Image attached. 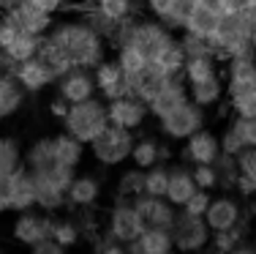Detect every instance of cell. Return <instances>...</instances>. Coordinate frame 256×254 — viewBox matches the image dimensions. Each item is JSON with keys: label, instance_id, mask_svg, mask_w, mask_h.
Here are the masks:
<instances>
[{"label": "cell", "instance_id": "cell-1", "mask_svg": "<svg viewBox=\"0 0 256 254\" xmlns=\"http://www.w3.org/2000/svg\"><path fill=\"white\" fill-rule=\"evenodd\" d=\"M50 36L71 55L74 66H84V69H96L109 50L106 39H101L82 17L79 20H54Z\"/></svg>", "mask_w": 256, "mask_h": 254}, {"label": "cell", "instance_id": "cell-2", "mask_svg": "<svg viewBox=\"0 0 256 254\" xmlns=\"http://www.w3.org/2000/svg\"><path fill=\"white\" fill-rule=\"evenodd\" d=\"M60 123H63V131H68V134L76 137L79 142L90 145L109 126L106 101H104L101 96H90V99H84V101L68 104V112H66V118L60 120Z\"/></svg>", "mask_w": 256, "mask_h": 254}, {"label": "cell", "instance_id": "cell-3", "mask_svg": "<svg viewBox=\"0 0 256 254\" xmlns=\"http://www.w3.org/2000/svg\"><path fill=\"white\" fill-rule=\"evenodd\" d=\"M134 140H136V137H134L131 129H120V126L109 123L106 129L88 145V153L98 167L114 169V167H123L131 161Z\"/></svg>", "mask_w": 256, "mask_h": 254}, {"label": "cell", "instance_id": "cell-4", "mask_svg": "<svg viewBox=\"0 0 256 254\" xmlns=\"http://www.w3.org/2000/svg\"><path fill=\"white\" fill-rule=\"evenodd\" d=\"M210 44L216 47L218 60L256 55V41L248 33V25L242 20V14H224L218 28H216V33L210 36Z\"/></svg>", "mask_w": 256, "mask_h": 254}, {"label": "cell", "instance_id": "cell-5", "mask_svg": "<svg viewBox=\"0 0 256 254\" xmlns=\"http://www.w3.org/2000/svg\"><path fill=\"white\" fill-rule=\"evenodd\" d=\"M207 123V115H204V107L194 104L191 99L182 101L180 107L169 110L166 115L158 118V131H161L164 140L169 142H186L194 131H199L202 126Z\"/></svg>", "mask_w": 256, "mask_h": 254}, {"label": "cell", "instance_id": "cell-6", "mask_svg": "<svg viewBox=\"0 0 256 254\" xmlns=\"http://www.w3.org/2000/svg\"><path fill=\"white\" fill-rule=\"evenodd\" d=\"M212 229L207 227L204 216H194L188 210H178V219L172 224V243L178 251H204L210 246Z\"/></svg>", "mask_w": 256, "mask_h": 254}, {"label": "cell", "instance_id": "cell-7", "mask_svg": "<svg viewBox=\"0 0 256 254\" xmlns=\"http://www.w3.org/2000/svg\"><path fill=\"white\" fill-rule=\"evenodd\" d=\"M52 227H54V216L44 213L38 208H30V210H20L11 221V238L14 243L20 246H36L38 240L52 238Z\"/></svg>", "mask_w": 256, "mask_h": 254}, {"label": "cell", "instance_id": "cell-8", "mask_svg": "<svg viewBox=\"0 0 256 254\" xmlns=\"http://www.w3.org/2000/svg\"><path fill=\"white\" fill-rule=\"evenodd\" d=\"M106 229L109 235L120 240V243H131L142 235V219H139L136 208H134V199H123V197H114V202L109 205L106 210Z\"/></svg>", "mask_w": 256, "mask_h": 254}, {"label": "cell", "instance_id": "cell-9", "mask_svg": "<svg viewBox=\"0 0 256 254\" xmlns=\"http://www.w3.org/2000/svg\"><path fill=\"white\" fill-rule=\"evenodd\" d=\"M106 115H109V123L112 126L139 131V129H144V123L150 118V107L139 96L128 93V96H120V99L106 101Z\"/></svg>", "mask_w": 256, "mask_h": 254}, {"label": "cell", "instance_id": "cell-10", "mask_svg": "<svg viewBox=\"0 0 256 254\" xmlns=\"http://www.w3.org/2000/svg\"><path fill=\"white\" fill-rule=\"evenodd\" d=\"M93 77H96L98 96L104 101H112V99H120V96L134 93L131 80H128V74L123 71V66L118 63V58H104L93 69Z\"/></svg>", "mask_w": 256, "mask_h": 254}, {"label": "cell", "instance_id": "cell-11", "mask_svg": "<svg viewBox=\"0 0 256 254\" xmlns=\"http://www.w3.org/2000/svg\"><path fill=\"white\" fill-rule=\"evenodd\" d=\"M240 219H242V199L234 197V191H221V194H216L204 210V221L212 232H218V229H232Z\"/></svg>", "mask_w": 256, "mask_h": 254}, {"label": "cell", "instance_id": "cell-12", "mask_svg": "<svg viewBox=\"0 0 256 254\" xmlns=\"http://www.w3.org/2000/svg\"><path fill=\"white\" fill-rule=\"evenodd\" d=\"M134 208L142 219V227H161V229H172L180 210L166 197H156V194H139L134 199Z\"/></svg>", "mask_w": 256, "mask_h": 254}, {"label": "cell", "instance_id": "cell-13", "mask_svg": "<svg viewBox=\"0 0 256 254\" xmlns=\"http://www.w3.org/2000/svg\"><path fill=\"white\" fill-rule=\"evenodd\" d=\"M54 88H58V96H63L68 104L84 101V99H90V96H98L93 69H84V66H74V69L66 71L63 77H58Z\"/></svg>", "mask_w": 256, "mask_h": 254}, {"label": "cell", "instance_id": "cell-14", "mask_svg": "<svg viewBox=\"0 0 256 254\" xmlns=\"http://www.w3.org/2000/svg\"><path fill=\"white\" fill-rule=\"evenodd\" d=\"M218 153H221L218 134L210 129H204V126L199 131H194V134L182 142V150H180L186 164H212V161L218 159Z\"/></svg>", "mask_w": 256, "mask_h": 254}, {"label": "cell", "instance_id": "cell-15", "mask_svg": "<svg viewBox=\"0 0 256 254\" xmlns=\"http://www.w3.org/2000/svg\"><path fill=\"white\" fill-rule=\"evenodd\" d=\"M14 77H16V82L25 88V93H41V90L52 88V85L58 82L54 71L38 55L22 60V63H16L14 66Z\"/></svg>", "mask_w": 256, "mask_h": 254}, {"label": "cell", "instance_id": "cell-16", "mask_svg": "<svg viewBox=\"0 0 256 254\" xmlns=\"http://www.w3.org/2000/svg\"><path fill=\"white\" fill-rule=\"evenodd\" d=\"M8 197H11V213H20V210L36 208V199H38V186H36L33 172H30L25 164L8 175Z\"/></svg>", "mask_w": 256, "mask_h": 254}, {"label": "cell", "instance_id": "cell-17", "mask_svg": "<svg viewBox=\"0 0 256 254\" xmlns=\"http://www.w3.org/2000/svg\"><path fill=\"white\" fill-rule=\"evenodd\" d=\"M101 194H104V183H101L98 175L82 172V175H74L68 191H66V202H68L71 210H76V208H93V205L101 202Z\"/></svg>", "mask_w": 256, "mask_h": 254}, {"label": "cell", "instance_id": "cell-18", "mask_svg": "<svg viewBox=\"0 0 256 254\" xmlns=\"http://www.w3.org/2000/svg\"><path fill=\"white\" fill-rule=\"evenodd\" d=\"M224 82H226V96L242 93V90L256 85V55H240L224 60Z\"/></svg>", "mask_w": 256, "mask_h": 254}, {"label": "cell", "instance_id": "cell-19", "mask_svg": "<svg viewBox=\"0 0 256 254\" xmlns=\"http://www.w3.org/2000/svg\"><path fill=\"white\" fill-rule=\"evenodd\" d=\"M191 3L194 0H144V11L150 17H156L158 22H164L172 33H180Z\"/></svg>", "mask_w": 256, "mask_h": 254}, {"label": "cell", "instance_id": "cell-20", "mask_svg": "<svg viewBox=\"0 0 256 254\" xmlns=\"http://www.w3.org/2000/svg\"><path fill=\"white\" fill-rule=\"evenodd\" d=\"M182 101H188V82H186V77L178 74V77H172L166 85H164L161 90H158V96L156 99H150L148 101V107H150V118H161V115H166L169 110H174V107H180Z\"/></svg>", "mask_w": 256, "mask_h": 254}, {"label": "cell", "instance_id": "cell-21", "mask_svg": "<svg viewBox=\"0 0 256 254\" xmlns=\"http://www.w3.org/2000/svg\"><path fill=\"white\" fill-rule=\"evenodd\" d=\"M196 180H194L191 164H169V186H166V197L174 208H182L188 202V197L196 191Z\"/></svg>", "mask_w": 256, "mask_h": 254}, {"label": "cell", "instance_id": "cell-22", "mask_svg": "<svg viewBox=\"0 0 256 254\" xmlns=\"http://www.w3.org/2000/svg\"><path fill=\"white\" fill-rule=\"evenodd\" d=\"M128 254H169L174 251L172 243V229H161V227H144L142 235L131 243H126Z\"/></svg>", "mask_w": 256, "mask_h": 254}, {"label": "cell", "instance_id": "cell-23", "mask_svg": "<svg viewBox=\"0 0 256 254\" xmlns=\"http://www.w3.org/2000/svg\"><path fill=\"white\" fill-rule=\"evenodd\" d=\"M188 99H191L194 104L204 107V110H216V107L226 99L224 74L207 77V80H199V82H188Z\"/></svg>", "mask_w": 256, "mask_h": 254}, {"label": "cell", "instance_id": "cell-24", "mask_svg": "<svg viewBox=\"0 0 256 254\" xmlns=\"http://www.w3.org/2000/svg\"><path fill=\"white\" fill-rule=\"evenodd\" d=\"M25 88L16 82L14 71H0V123L14 118L25 107Z\"/></svg>", "mask_w": 256, "mask_h": 254}, {"label": "cell", "instance_id": "cell-25", "mask_svg": "<svg viewBox=\"0 0 256 254\" xmlns=\"http://www.w3.org/2000/svg\"><path fill=\"white\" fill-rule=\"evenodd\" d=\"M36 178V186H38L41 191H68L71 180H74L76 169L74 167H66V164H58V161H52V164L41 167V169H30Z\"/></svg>", "mask_w": 256, "mask_h": 254}, {"label": "cell", "instance_id": "cell-26", "mask_svg": "<svg viewBox=\"0 0 256 254\" xmlns=\"http://www.w3.org/2000/svg\"><path fill=\"white\" fill-rule=\"evenodd\" d=\"M221 17L224 14H218L216 9H210V6L194 0L191 9H188V17H186V25H182V30H186V33H196V36H207V39H210V36L216 33Z\"/></svg>", "mask_w": 256, "mask_h": 254}, {"label": "cell", "instance_id": "cell-27", "mask_svg": "<svg viewBox=\"0 0 256 254\" xmlns=\"http://www.w3.org/2000/svg\"><path fill=\"white\" fill-rule=\"evenodd\" d=\"M150 66H156L158 71H164V74H169V77L182 74V66H186V50H182L178 33H174L172 39H169L166 44L150 58Z\"/></svg>", "mask_w": 256, "mask_h": 254}, {"label": "cell", "instance_id": "cell-28", "mask_svg": "<svg viewBox=\"0 0 256 254\" xmlns=\"http://www.w3.org/2000/svg\"><path fill=\"white\" fill-rule=\"evenodd\" d=\"M52 150H54V161L58 164L79 169L84 161V153H88V145L79 142L76 137H71L68 131H60V134L52 137Z\"/></svg>", "mask_w": 256, "mask_h": 254}, {"label": "cell", "instance_id": "cell-29", "mask_svg": "<svg viewBox=\"0 0 256 254\" xmlns=\"http://www.w3.org/2000/svg\"><path fill=\"white\" fill-rule=\"evenodd\" d=\"M8 14L20 22V28L25 30V33H33V36H46L52 30V25H54V14H46V11L33 9V6H28L25 0H22L14 11H8Z\"/></svg>", "mask_w": 256, "mask_h": 254}, {"label": "cell", "instance_id": "cell-30", "mask_svg": "<svg viewBox=\"0 0 256 254\" xmlns=\"http://www.w3.org/2000/svg\"><path fill=\"white\" fill-rule=\"evenodd\" d=\"M38 58L44 60L46 66L54 71V77H63L66 71L74 69V60H71V55L63 50V47L58 44V41L52 39L50 33L41 36V44H38Z\"/></svg>", "mask_w": 256, "mask_h": 254}, {"label": "cell", "instance_id": "cell-31", "mask_svg": "<svg viewBox=\"0 0 256 254\" xmlns=\"http://www.w3.org/2000/svg\"><path fill=\"white\" fill-rule=\"evenodd\" d=\"M169 80H172L169 74L158 71L156 66H148V69L139 71L136 77H131V90H134V96H139L142 101H150V99H156L158 90H161Z\"/></svg>", "mask_w": 256, "mask_h": 254}, {"label": "cell", "instance_id": "cell-32", "mask_svg": "<svg viewBox=\"0 0 256 254\" xmlns=\"http://www.w3.org/2000/svg\"><path fill=\"white\" fill-rule=\"evenodd\" d=\"M88 3L118 22L134 20V17H139L144 11V0H88Z\"/></svg>", "mask_w": 256, "mask_h": 254}, {"label": "cell", "instance_id": "cell-33", "mask_svg": "<svg viewBox=\"0 0 256 254\" xmlns=\"http://www.w3.org/2000/svg\"><path fill=\"white\" fill-rule=\"evenodd\" d=\"M161 161V140H156L153 134H142L134 140V150H131V164L148 169Z\"/></svg>", "mask_w": 256, "mask_h": 254}, {"label": "cell", "instance_id": "cell-34", "mask_svg": "<svg viewBox=\"0 0 256 254\" xmlns=\"http://www.w3.org/2000/svg\"><path fill=\"white\" fill-rule=\"evenodd\" d=\"M139 194H144V169L131 164L128 169L118 175L114 180V197H123V199H136Z\"/></svg>", "mask_w": 256, "mask_h": 254}, {"label": "cell", "instance_id": "cell-35", "mask_svg": "<svg viewBox=\"0 0 256 254\" xmlns=\"http://www.w3.org/2000/svg\"><path fill=\"white\" fill-rule=\"evenodd\" d=\"M22 164H25V148H22V142L11 134H0V172L11 175Z\"/></svg>", "mask_w": 256, "mask_h": 254}, {"label": "cell", "instance_id": "cell-36", "mask_svg": "<svg viewBox=\"0 0 256 254\" xmlns=\"http://www.w3.org/2000/svg\"><path fill=\"white\" fill-rule=\"evenodd\" d=\"M212 167H216V189H218V191H234L237 178H240L237 156L218 153V159L212 161Z\"/></svg>", "mask_w": 256, "mask_h": 254}, {"label": "cell", "instance_id": "cell-37", "mask_svg": "<svg viewBox=\"0 0 256 254\" xmlns=\"http://www.w3.org/2000/svg\"><path fill=\"white\" fill-rule=\"evenodd\" d=\"M114 58H118V63L123 66V71L128 74V80H131V77H136L139 71H144L150 66V58L144 55L136 44H131V41L123 44V47H118V50H114Z\"/></svg>", "mask_w": 256, "mask_h": 254}, {"label": "cell", "instance_id": "cell-38", "mask_svg": "<svg viewBox=\"0 0 256 254\" xmlns=\"http://www.w3.org/2000/svg\"><path fill=\"white\" fill-rule=\"evenodd\" d=\"M216 74H221V69H218V58H212V55L186 58V66H182V77H186V82H199V80H207V77H216Z\"/></svg>", "mask_w": 256, "mask_h": 254}, {"label": "cell", "instance_id": "cell-39", "mask_svg": "<svg viewBox=\"0 0 256 254\" xmlns=\"http://www.w3.org/2000/svg\"><path fill=\"white\" fill-rule=\"evenodd\" d=\"M54 161L52 150V137H36L33 142L25 148V167L28 169H41Z\"/></svg>", "mask_w": 256, "mask_h": 254}, {"label": "cell", "instance_id": "cell-40", "mask_svg": "<svg viewBox=\"0 0 256 254\" xmlns=\"http://www.w3.org/2000/svg\"><path fill=\"white\" fill-rule=\"evenodd\" d=\"M38 44H41V36H33V33H25V30H22V33L16 36L3 52L14 60V63H22V60L38 55Z\"/></svg>", "mask_w": 256, "mask_h": 254}, {"label": "cell", "instance_id": "cell-41", "mask_svg": "<svg viewBox=\"0 0 256 254\" xmlns=\"http://www.w3.org/2000/svg\"><path fill=\"white\" fill-rule=\"evenodd\" d=\"M79 17H82V20L88 22V25L93 28L96 33L101 36V39H106V44H109V39L114 36V30H118V25H120L118 20H112V17H106V14H104V11H98V9H93L90 3L82 9V14H79Z\"/></svg>", "mask_w": 256, "mask_h": 254}, {"label": "cell", "instance_id": "cell-42", "mask_svg": "<svg viewBox=\"0 0 256 254\" xmlns=\"http://www.w3.org/2000/svg\"><path fill=\"white\" fill-rule=\"evenodd\" d=\"M172 164V161H169ZM169 164L166 161H158V164L144 169V194H156L164 197L166 194V186H169Z\"/></svg>", "mask_w": 256, "mask_h": 254}, {"label": "cell", "instance_id": "cell-43", "mask_svg": "<svg viewBox=\"0 0 256 254\" xmlns=\"http://www.w3.org/2000/svg\"><path fill=\"white\" fill-rule=\"evenodd\" d=\"M52 238L58 240L63 249H74V246L82 240V229H79L76 219H60V216H54V227H52Z\"/></svg>", "mask_w": 256, "mask_h": 254}, {"label": "cell", "instance_id": "cell-44", "mask_svg": "<svg viewBox=\"0 0 256 254\" xmlns=\"http://www.w3.org/2000/svg\"><path fill=\"white\" fill-rule=\"evenodd\" d=\"M180 44L182 50H186V58H199V55H216V47L210 44V39L207 36H196V33H186V30H180Z\"/></svg>", "mask_w": 256, "mask_h": 254}, {"label": "cell", "instance_id": "cell-45", "mask_svg": "<svg viewBox=\"0 0 256 254\" xmlns=\"http://www.w3.org/2000/svg\"><path fill=\"white\" fill-rule=\"evenodd\" d=\"M229 107H232V115H240V118H254L256 115V85L242 93H234V96H226Z\"/></svg>", "mask_w": 256, "mask_h": 254}, {"label": "cell", "instance_id": "cell-46", "mask_svg": "<svg viewBox=\"0 0 256 254\" xmlns=\"http://www.w3.org/2000/svg\"><path fill=\"white\" fill-rule=\"evenodd\" d=\"M229 123H232V129L240 134V140L246 142V148H256V115H254V118H240V115H232Z\"/></svg>", "mask_w": 256, "mask_h": 254}, {"label": "cell", "instance_id": "cell-47", "mask_svg": "<svg viewBox=\"0 0 256 254\" xmlns=\"http://www.w3.org/2000/svg\"><path fill=\"white\" fill-rule=\"evenodd\" d=\"M90 240H93V249L101 251V254H123L126 251V246L120 243L114 235H109L106 229H98V232H96Z\"/></svg>", "mask_w": 256, "mask_h": 254}, {"label": "cell", "instance_id": "cell-48", "mask_svg": "<svg viewBox=\"0 0 256 254\" xmlns=\"http://www.w3.org/2000/svg\"><path fill=\"white\" fill-rule=\"evenodd\" d=\"M218 142H221V153H229V156H240L242 150H246V142H242L240 134L232 129V123H226V129L218 134Z\"/></svg>", "mask_w": 256, "mask_h": 254}, {"label": "cell", "instance_id": "cell-49", "mask_svg": "<svg viewBox=\"0 0 256 254\" xmlns=\"http://www.w3.org/2000/svg\"><path fill=\"white\" fill-rule=\"evenodd\" d=\"M20 33H22V28H20V22H16L14 17L0 14V50H6Z\"/></svg>", "mask_w": 256, "mask_h": 254}, {"label": "cell", "instance_id": "cell-50", "mask_svg": "<svg viewBox=\"0 0 256 254\" xmlns=\"http://www.w3.org/2000/svg\"><path fill=\"white\" fill-rule=\"evenodd\" d=\"M191 172L199 189H207V191L216 189V167L212 164H191Z\"/></svg>", "mask_w": 256, "mask_h": 254}, {"label": "cell", "instance_id": "cell-51", "mask_svg": "<svg viewBox=\"0 0 256 254\" xmlns=\"http://www.w3.org/2000/svg\"><path fill=\"white\" fill-rule=\"evenodd\" d=\"M210 199H212V194L207 189H196L191 197H188V202L182 205V210H188V213H194V216H204Z\"/></svg>", "mask_w": 256, "mask_h": 254}, {"label": "cell", "instance_id": "cell-52", "mask_svg": "<svg viewBox=\"0 0 256 254\" xmlns=\"http://www.w3.org/2000/svg\"><path fill=\"white\" fill-rule=\"evenodd\" d=\"M237 167H240V175L251 178L256 183V148H246L240 156H237Z\"/></svg>", "mask_w": 256, "mask_h": 254}, {"label": "cell", "instance_id": "cell-53", "mask_svg": "<svg viewBox=\"0 0 256 254\" xmlns=\"http://www.w3.org/2000/svg\"><path fill=\"white\" fill-rule=\"evenodd\" d=\"M240 14H242V20H246V25H248L251 39L256 41V0H246L242 9H240Z\"/></svg>", "mask_w": 256, "mask_h": 254}, {"label": "cell", "instance_id": "cell-54", "mask_svg": "<svg viewBox=\"0 0 256 254\" xmlns=\"http://www.w3.org/2000/svg\"><path fill=\"white\" fill-rule=\"evenodd\" d=\"M25 3L33 6V9H38V11H46V14H54V17L66 9L63 0H25Z\"/></svg>", "mask_w": 256, "mask_h": 254}, {"label": "cell", "instance_id": "cell-55", "mask_svg": "<svg viewBox=\"0 0 256 254\" xmlns=\"http://www.w3.org/2000/svg\"><path fill=\"white\" fill-rule=\"evenodd\" d=\"M30 251L33 254H63L66 249L54 238H44V240H38L36 246H30Z\"/></svg>", "mask_w": 256, "mask_h": 254}, {"label": "cell", "instance_id": "cell-56", "mask_svg": "<svg viewBox=\"0 0 256 254\" xmlns=\"http://www.w3.org/2000/svg\"><path fill=\"white\" fill-rule=\"evenodd\" d=\"M234 194L237 197H256V183L251 178H246V175H240V178H237V186H234Z\"/></svg>", "mask_w": 256, "mask_h": 254}, {"label": "cell", "instance_id": "cell-57", "mask_svg": "<svg viewBox=\"0 0 256 254\" xmlns=\"http://www.w3.org/2000/svg\"><path fill=\"white\" fill-rule=\"evenodd\" d=\"M11 213V197H8V175L0 172V216Z\"/></svg>", "mask_w": 256, "mask_h": 254}, {"label": "cell", "instance_id": "cell-58", "mask_svg": "<svg viewBox=\"0 0 256 254\" xmlns=\"http://www.w3.org/2000/svg\"><path fill=\"white\" fill-rule=\"evenodd\" d=\"M66 112H68V101H66L63 96H54V99L50 101V115H52V118H58V120H63Z\"/></svg>", "mask_w": 256, "mask_h": 254}, {"label": "cell", "instance_id": "cell-59", "mask_svg": "<svg viewBox=\"0 0 256 254\" xmlns=\"http://www.w3.org/2000/svg\"><path fill=\"white\" fill-rule=\"evenodd\" d=\"M20 3H22V0H0V14H8V11H14Z\"/></svg>", "mask_w": 256, "mask_h": 254}, {"label": "cell", "instance_id": "cell-60", "mask_svg": "<svg viewBox=\"0 0 256 254\" xmlns=\"http://www.w3.org/2000/svg\"><path fill=\"white\" fill-rule=\"evenodd\" d=\"M63 3H66V6H68V3H79V0H63Z\"/></svg>", "mask_w": 256, "mask_h": 254}, {"label": "cell", "instance_id": "cell-61", "mask_svg": "<svg viewBox=\"0 0 256 254\" xmlns=\"http://www.w3.org/2000/svg\"><path fill=\"white\" fill-rule=\"evenodd\" d=\"M0 249H3V246H0Z\"/></svg>", "mask_w": 256, "mask_h": 254}]
</instances>
